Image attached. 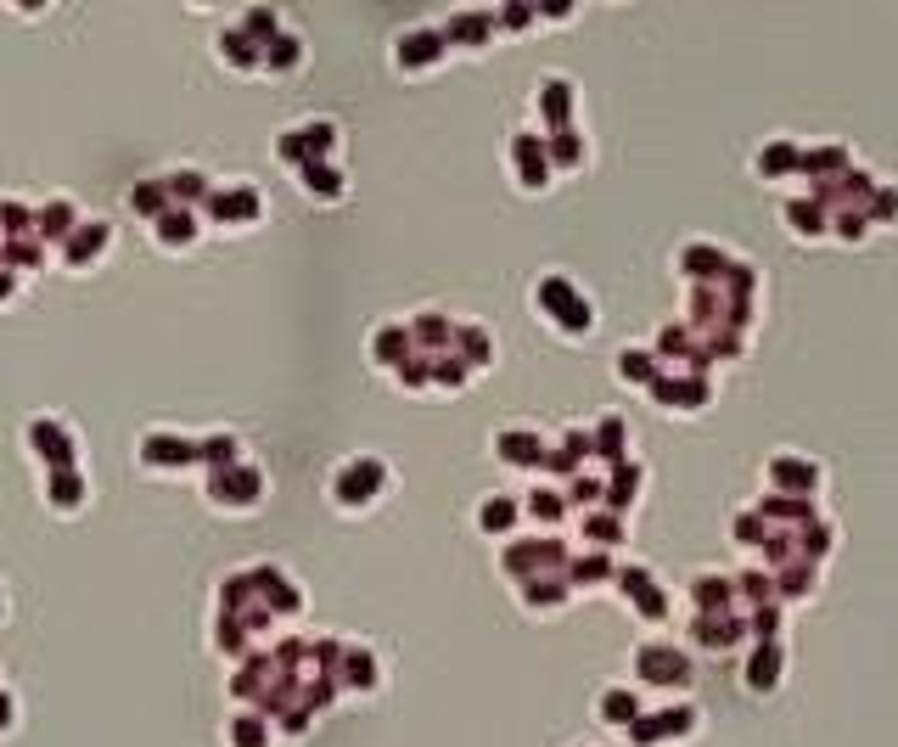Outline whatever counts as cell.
<instances>
[{"label":"cell","instance_id":"6da1fadb","mask_svg":"<svg viewBox=\"0 0 898 747\" xmlns=\"http://www.w3.org/2000/svg\"><path fill=\"white\" fill-rule=\"evenodd\" d=\"M219 225H236V230H253L259 219H264V192L253 180H225V185H214L208 192V203H203Z\"/></svg>","mask_w":898,"mask_h":747},{"label":"cell","instance_id":"8fae6325","mask_svg":"<svg viewBox=\"0 0 898 747\" xmlns=\"http://www.w3.org/2000/svg\"><path fill=\"white\" fill-rule=\"evenodd\" d=\"M298 180H304V192H309L315 203H338V197H343V185H349L338 163H304Z\"/></svg>","mask_w":898,"mask_h":747},{"label":"cell","instance_id":"d6986e66","mask_svg":"<svg viewBox=\"0 0 898 747\" xmlns=\"http://www.w3.org/2000/svg\"><path fill=\"white\" fill-rule=\"evenodd\" d=\"M12 293H18V275H7V270H0V304H7Z\"/></svg>","mask_w":898,"mask_h":747},{"label":"cell","instance_id":"7c38bea8","mask_svg":"<svg viewBox=\"0 0 898 747\" xmlns=\"http://www.w3.org/2000/svg\"><path fill=\"white\" fill-rule=\"evenodd\" d=\"M225 736H230V747H270V720H264V709H242V714H230Z\"/></svg>","mask_w":898,"mask_h":747},{"label":"cell","instance_id":"9c48e42d","mask_svg":"<svg viewBox=\"0 0 898 747\" xmlns=\"http://www.w3.org/2000/svg\"><path fill=\"white\" fill-rule=\"evenodd\" d=\"M439 52H444V39H439L433 29H405V34H399V45H394V57H399V68H405V73H416V68H433V63H439Z\"/></svg>","mask_w":898,"mask_h":747},{"label":"cell","instance_id":"7a4b0ae2","mask_svg":"<svg viewBox=\"0 0 898 747\" xmlns=\"http://www.w3.org/2000/svg\"><path fill=\"white\" fill-rule=\"evenodd\" d=\"M383 489H388V466L376 461V455H354V461H343V473L332 478V500L349 506V511L371 506Z\"/></svg>","mask_w":898,"mask_h":747},{"label":"cell","instance_id":"8992f818","mask_svg":"<svg viewBox=\"0 0 898 747\" xmlns=\"http://www.w3.org/2000/svg\"><path fill=\"white\" fill-rule=\"evenodd\" d=\"M107 253H113V225H107V219H84L73 237L57 248V259H62L68 270H90V264L107 259Z\"/></svg>","mask_w":898,"mask_h":747},{"label":"cell","instance_id":"e0dca14e","mask_svg":"<svg viewBox=\"0 0 898 747\" xmlns=\"http://www.w3.org/2000/svg\"><path fill=\"white\" fill-rule=\"evenodd\" d=\"M399 343H405V338H399V326H383V338H376V349H371V354H376V360H394V354H399Z\"/></svg>","mask_w":898,"mask_h":747},{"label":"cell","instance_id":"ffe728a7","mask_svg":"<svg viewBox=\"0 0 898 747\" xmlns=\"http://www.w3.org/2000/svg\"><path fill=\"white\" fill-rule=\"evenodd\" d=\"M0 619H7V607H0Z\"/></svg>","mask_w":898,"mask_h":747},{"label":"cell","instance_id":"4fadbf2b","mask_svg":"<svg viewBox=\"0 0 898 747\" xmlns=\"http://www.w3.org/2000/svg\"><path fill=\"white\" fill-rule=\"evenodd\" d=\"M298 68H304V39H298L293 29L281 34V39H270V45H264V73H275V79H281V73H298Z\"/></svg>","mask_w":898,"mask_h":747},{"label":"cell","instance_id":"ac0fdd59","mask_svg":"<svg viewBox=\"0 0 898 747\" xmlns=\"http://www.w3.org/2000/svg\"><path fill=\"white\" fill-rule=\"evenodd\" d=\"M18 725V703H12V691H0V731H12Z\"/></svg>","mask_w":898,"mask_h":747},{"label":"cell","instance_id":"52a82bcc","mask_svg":"<svg viewBox=\"0 0 898 747\" xmlns=\"http://www.w3.org/2000/svg\"><path fill=\"white\" fill-rule=\"evenodd\" d=\"M45 506H57V511H68V518H73V511L90 500V484H84V473H79V466H52V473H45Z\"/></svg>","mask_w":898,"mask_h":747},{"label":"cell","instance_id":"ba28073f","mask_svg":"<svg viewBox=\"0 0 898 747\" xmlns=\"http://www.w3.org/2000/svg\"><path fill=\"white\" fill-rule=\"evenodd\" d=\"M214 52H219V63H225L230 73H259V68H264V52H259V45H253L242 29H236V23L214 34Z\"/></svg>","mask_w":898,"mask_h":747},{"label":"cell","instance_id":"2e32d148","mask_svg":"<svg viewBox=\"0 0 898 747\" xmlns=\"http://www.w3.org/2000/svg\"><path fill=\"white\" fill-rule=\"evenodd\" d=\"M511 529V500H484V529Z\"/></svg>","mask_w":898,"mask_h":747},{"label":"cell","instance_id":"5b68a950","mask_svg":"<svg viewBox=\"0 0 898 747\" xmlns=\"http://www.w3.org/2000/svg\"><path fill=\"white\" fill-rule=\"evenodd\" d=\"M135 461L147 466V473H185V466H197V444L180 439V433H147L135 444Z\"/></svg>","mask_w":898,"mask_h":747},{"label":"cell","instance_id":"9a60e30c","mask_svg":"<svg viewBox=\"0 0 898 747\" xmlns=\"http://www.w3.org/2000/svg\"><path fill=\"white\" fill-rule=\"evenodd\" d=\"M236 29H242V34L259 45V52H264L270 39H281V34H287V23H281V12H270V7H253V12H242V23H236Z\"/></svg>","mask_w":898,"mask_h":747},{"label":"cell","instance_id":"3957f363","mask_svg":"<svg viewBox=\"0 0 898 747\" xmlns=\"http://www.w3.org/2000/svg\"><path fill=\"white\" fill-rule=\"evenodd\" d=\"M208 500L219 511H253L264 500V473H259L253 461L230 466V473H208Z\"/></svg>","mask_w":898,"mask_h":747},{"label":"cell","instance_id":"5bb4252c","mask_svg":"<svg viewBox=\"0 0 898 747\" xmlns=\"http://www.w3.org/2000/svg\"><path fill=\"white\" fill-rule=\"evenodd\" d=\"M129 208H135L140 219L158 225V219L174 208V203H169V185H163V180H135V185H129Z\"/></svg>","mask_w":898,"mask_h":747},{"label":"cell","instance_id":"277c9868","mask_svg":"<svg viewBox=\"0 0 898 747\" xmlns=\"http://www.w3.org/2000/svg\"><path fill=\"white\" fill-rule=\"evenodd\" d=\"M29 450L45 461V473L52 466H79V439L68 422H57V416H34L29 422Z\"/></svg>","mask_w":898,"mask_h":747},{"label":"cell","instance_id":"30bf717a","mask_svg":"<svg viewBox=\"0 0 898 747\" xmlns=\"http://www.w3.org/2000/svg\"><path fill=\"white\" fill-rule=\"evenodd\" d=\"M158 248H169V253H185V248H192L197 242V214L192 208H169L158 225Z\"/></svg>","mask_w":898,"mask_h":747}]
</instances>
